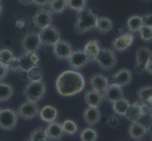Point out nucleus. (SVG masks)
<instances>
[{
  "label": "nucleus",
  "instance_id": "obj_18",
  "mask_svg": "<svg viewBox=\"0 0 152 141\" xmlns=\"http://www.w3.org/2000/svg\"><path fill=\"white\" fill-rule=\"evenodd\" d=\"M83 119L89 126H94L97 124L101 119V111L99 107H92L88 106L84 112H83Z\"/></svg>",
  "mask_w": 152,
  "mask_h": 141
},
{
  "label": "nucleus",
  "instance_id": "obj_32",
  "mask_svg": "<svg viewBox=\"0 0 152 141\" xmlns=\"http://www.w3.org/2000/svg\"><path fill=\"white\" fill-rule=\"evenodd\" d=\"M49 7L52 13H61L67 8V0H51Z\"/></svg>",
  "mask_w": 152,
  "mask_h": 141
},
{
  "label": "nucleus",
  "instance_id": "obj_8",
  "mask_svg": "<svg viewBox=\"0 0 152 141\" xmlns=\"http://www.w3.org/2000/svg\"><path fill=\"white\" fill-rule=\"evenodd\" d=\"M38 34L42 44L45 46H54L61 40L60 31L52 25L41 29Z\"/></svg>",
  "mask_w": 152,
  "mask_h": 141
},
{
  "label": "nucleus",
  "instance_id": "obj_35",
  "mask_svg": "<svg viewBox=\"0 0 152 141\" xmlns=\"http://www.w3.org/2000/svg\"><path fill=\"white\" fill-rule=\"evenodd\" d=\"M28 137L33 141H50L48 137H45V129H43L42 127L34 129L33 131L30 133Z\"/></svg>",
  "mask_w": 152,
  "mask_h": 141
},
{
  "label": "nucleus",
  "instance_id": "obj_31",
  "mask_svg": "<svg viewBox=\"0 0 152 141\" xmlns=\"http://www.w3.org/2000/svg\"><path fill=\"white\" fill-rule=\"evenodd\" d=\"M14 57L15 56L12 49L5 48V49L0 50V63L1 64L8 67L12 62Z\"/></svg>",
  "mask_w": 152,
  "mask_h": 141
},
{
  "label": "nucleus",
  "instance_id": "obj_41",
  "mask_svg": "<svg viewBox=\"0 0 152 141\" xmlns=\"http://www.w3.org/2000/svg\"><path fill=\"white\" fill-rule=\"evenodd\" d=\"M51 0H34V3L38 7H45L46 5H49Z\"/></svg>",
  "mask_w": 152,
  "mask_h": 141
},
{
  "label": "nucleus",
  "instance_id": "obj_21",
  "mask_svg": "<svg viewBox=\"0 0 152 141\" xmlns=\"http://www.w3.org/2000/svg\"><path fill=\"white\" fill-rule=\"evenodd\" d=\"M84 101L88 106L99 107L104 102L103 93L96 90H87L84 94Z\"/></svg>",
  "mask_w": 152,
  "mask_h": 141
},
{
  "label": "nucleus",
  "instance_id": "obj_27",
  "mask_svg": "<svg viewBox=\"0 0 152 141\" xmlns=\"http://www.w3.org/2000/svg\"><path fill=\"white\" fill-rule=\"evenodd\" d=\"M127 27L130 32H138L143 27V18L141 15H132L127 21Z\"/></svg>",
  "mask_w": 152,
  "mask_h": 141
},
{
  "label": "nucleus",
  "instance_id": "obj_12",
  "mask_svg": "<svg viewBox=\"0 0 152 141\" xmlns=\"http://www.w3.org/2000/svg\"><path fill=\"white\" fill-rule=\"evenodd\" d=\"M68 63L73 70H80L82 69L88 64V59L83 52V50H75L72 52L70 56L68 57Z\"/></svg>",
  "mask_w": 152,
  "mask_h": 141
},
{
  "label": "nucleus",
  "instance_id": "obj_28",
  "mask_svg": "<svg viewBox=\"0 0 152 141\" xmlns=\"http://www.w3.org/2000/svg\"><path fill=\"white\" fill-rule=\"evenodd\" d=\"M13 87L8 83L0 82V102H7L13 95Z\"/></svg>",
  "mask_w": 152,
  "mask_h": 141
},
{
  "label": "nucleus",
  "instance_id": "obj_7",
  "mask_svg": "<svg viewBox=\"0 0 152 141\" xmlns=\"http://www.w3.org/2000/svg\"><path fill=\"white\" fill-rule=\"evenodd\" d=\"M149 106L142 102H134L129 104V107L128 109L127 113H126L125 117L127 118L128 121L132 123L135 121H139L142 119L146 113H148Z\"/></svg>",
  "mask_w": 152,
  "mask_h": 141
},
{
  "label": "nucleus",
  "instance_id": "obj_46",
  "mask_svg": "<svg viewBox=\"0 0 152 141\" xmlns=\"http://www.w3.org/2000/svg\"><path fill=\"white\" fill-rule=\"evenodd\" d=\"M25 141H33V140H31L29 137H28V138H26V139H25Z\"/></svg>",
  "mask_w": 152,
  "mask_h": 141
},
{
  "label": "nucleus",
  "instance_id": "obj_19",
  "mask_svg": "<svg viewBox=\"0 0 152 141\" xmlns=\"http://www.w3.org/2000/svg\"><path fill=\"white\" fill-rule=\"evenodd\" d=\"M90 86L93 90L103 93L109 86V80L102 74H95L90 78Z\"/></svg>",
  "mask_w": 152,
  "mask_h": 141
},
{
  "label": "nucleus",
  "instance_id": "obj_20",
  "mask_svg": "<svg viewBox=\"0 0 152 141\" xmlns=\"http://www.w3.org/2000/svg\"><path fill=\"white\" fill-rule=\"evenodd\" d=\"M132 80V72L130 70L122 69L113 75V83L116 84L120 87L128 86Z\"/></svg>",
  "mask_w": 152,
  "mask_h": 141
},
{
  "label": "nucleus",
  "instance_id": "obj_2",
  "mask_svg": "<svg viewBox=\"0 0 152 141\" xmlns=\"http://www.w3.org/2000/svg\"><path fill=\"white\" fill-rule=\"evenodd\" d=\"M40 56L37 52H25L19 56H15L12 62L8 66L9 71L27 72L31 68L39 66Z\"/></svg>",
  "mask_w": 152,
  "mask_h": 141
},
{
  "label": "nucleus",
  "instance_id": "obj_9",
  "mask_svg": "<svg viewBox=\"0 0 152 141\" xmlns=\"http://www.w3.org/2000/svg\"><path fill=\"white\" fill-rule=\"evenodd\" d=\"M40 108L37 103L31 102L27 100L25 103H23L17 109L18 116L25 119V121H29V119H35L37 116H39Z\"/></svg>",
  "mask_w": 152,
  "mask_h": 141
},
{
  "label": "nucleus",
  "instance_id": "obj_22",
  "mask_svg": "<svg viewBox=\"0 0 152 141\" xmlns=\"http://www.w3.org/2000/svg\"><path fill=\"white\" fill-rule=\"evenodd\" d=\"M129 134L133 140H141L145 137L146 134V128L145 125L141 123L140 121L132 122L129 127Z\"/></svg>",
  "mask_w": 152,
  "mask_h": 141
},
{
  "label": "nucleus",
  "instance_id": "obj_3",
  "mask_svg": "<svg viewBox=\"0 0 152 141\" xmlns=\"http://www.w3.org/2000/svg\"><path fill=\"white\" fill-rule=\"evenodd\" d=\"M98 16L91 9L85 8L80 12H77V22L75 24V32L83 34L88 31L96 29V24Z\"/></svg>",
  "mask_w": 152,
  "mask_h": 141
},
{
  "label": "nucleus",
  "instance_id": "obj_6",
  "mask_svg": "<svg viewBox=\"0 0 152 141\" xmlns=\"http://www.w3.org/2000/svg\"><path fill=\"white\" fill-rule=\"evenodd\" d=\"M17 111L10 108L0 110V129L3 131H12L18 122Z\"/></svg>",
  "mask_w": 152,
  "mask_h": 141
},
{
  "label": "nucleus",
  "instance_id": "obj_5",
  "mask_svg": "<svg viewBox=\"0 0 152 141\" xmlns=\"http://www.w3.org/2000/svg\"><path fill=\"white\" fill-rule=\"evenodd\" d=\"M96 61L101 69L105 71H111L117 63V56L112 49L100 48Z\"/></svg>",
  "mask_w": 152,
  "mask_h": 141
},
{
  "label": "nucleus",
  "instance_id": "obj_23",
  "mask_svg": "<svg viewBox=\"0 0 152 141\" xmlns=\"http://www.w3.org/2000/svg\"><path fill=\"white\" fill-rule=\"evenodd\" d=\"M100 43L96 40H91L85 44L83 52L85 53L88 61H95L100 50Z\"/></svg>",
  "mask_w": 152,
  "mask_h": 141
},
{
  "label": "nucleus",
  "instance_id": "obj_48",
  "mask_svg": "<svg viewBox=\"0 0 152 141\" xmlns=\"http://www.w3.org/2000/svg\"><path fill=\"white\" fill-rule=\"evenodd\" d=\"M0 110H1V109H0Z\"/></svg>",
  "mask_w": 152,
  "mask_h": 141
},
{
  "label": "nucleus",
  "instance_id": "obj_10",
  "mask_svg": "<svg viewBox=\"0 0 152 141\" xmlns=\"http://www.w3.org/2000/svg\"><path fill=\"white\" fill-rule=\"evenodd\" d=\"M152 59V52L146 46H141L136 51V69L139 72H145L148 62Z\"/></svg>",
  "mask_w": 152,
  "mask_h": 141
},
{
  "label": "nucleus",
  "instance_id": "obj_16",
  "mask_svg": "<svg viewBox=\"0 0 152 141\" xmlns=\"http://www.w3.org/2000/svg\"><path fill=\"white\" fill-rule=\"evenodd\" d=\"M103 97L104 100H106L108 103H114L115 101L124 97V91L122 90V87L114 84V83L109 84L106 90L103 92Z\"/></svg>",
  "mask_w": 152,
  "mask_h": 141
},
{
  "label": "nucleus",
  "instance_id": "obj_39",
  "mask_svg": "<svg viewBox=\"0 0 152 141\" xmlns=\"http://www.w3.org/2000/svg\"><path fill=\"white\" fill-rule=\"evenodd\" d=\"M9 69L7 66H5L3 64L0 63V82H2L3 80H5L7 78L8 74H9Z\"/></svg>",
  "mask_w": 152,
  "mask_h": 141
},
{
  "label": "nucleus",
  "instance_id": "obj_1",
  "mask_svg": "<svg viewBox=\"0 0 152 141\" xmlns=\"http://www.w3.org/2000/svg\"><path fill=\"white\" fill-rule=\"evenodd\" d=\"M85 87V78L75 70L62 72L56 80L57 92L62 97H71L78 94Z\"/></svg>",
  "mask_w": 152,
  "mask_h": 141
},
{
  "label": "nucleus",
  "instance_id": "obj_36",
  "mask_svg": "<svg viewBox=\"0 0 152 141\" xmlns=\"http://www.w3.org/2000/svg\"><path fill=\"white\" fill-rule=\"evenodd\" d=\"M87 0H67V8L76 12H80L86 8Z\"/></svg>",
  "mask_w": 152,
  "mask_h": 141
},
{
  "label": "nucleus",
  "instance_id": "obj_38",
  "mask_svg": "<svg viewBox=\"0 0 152 141\" xmlns=\"http://www.w3.org/2000/svg\"><path fill=\"white\" fill-rule=\"evenodd\" d=\"M107 123L111 128H116L119 125V119L116 115H111L107 119Z\"/></svg>",
  "mask_w": 152,
  "mask_h": 141
},
{
  "label": "nucleus",
  "instance_id": "obj_30",
  "mask_svg": "<svg viewBox=\"0 0 152 141\" xmlns=\"http://www.w3.org/2000/svg\"><path fill=\"white\" fill-rule=\"evenodd\" d=\"M137 95L140 102L149 104L150 101L152 100V87L148 86L141 87L137 92Z\"/></svg>",
  "mask_w": 152,
  "mask_h": 141
},
{
  "label": "nucleus",
  "instance_id": "obj_25",
  "mask_svg": "<svg viewBox=\"0 0 152 141\" xmlns=\"http://www.w3.org/2000/svg\"><path fill=\"white\" fill-rule=\"evenodd\" d=\"M113 28V23L111 18L109 17H98L96 24V29L99 33H108Z\"/></svg>",
  "mask_w": 152,
  "mask_h": 141
},
{
  "label": "nucleus",
  "instance_id": "obj_24",
  "mask_svg": "<svg viewBox=\"0 0 152 141\" xmlns=\"http://www.w3.org/2000/svg\"><path fill=\"white\" fill-rule=\"evenodd\" d=\"M58 109L53 106H45L39 112V117L44 122L50 123L55 121L58 118Z\"/></svg>",
  "mask_w": 152,
  "mask_h": 141
},
{
  "label": "nucleus",
  "instance_id": "obj_43",
  "mask_svg": "<svg viewBox=\"0 0 152 141\" xmlns=\"http://www.w3.org/2000/svg\"><path fill=\"white\" fill-rule=\"evenodd\" d=\"M18 1L23 5H31L34 3V0H18Z\"/></svg>",
  "mask_w": 152,
  "mask_h": 141
},
{
  "label": "nucleus",
  "instance_id": "obj_44",
  "mask_svg": "<svg viewBox=\"0 0 152 141\" xmlns=\"http://www.w3.org/2000/svg\"><path fill=\"white\" fill-rule=\"evenodd\" d=\"M148 113H149V117H150V119L152 121V106L149 107V110H148Z\"/></svg>",
  "mask_w": 152,
  "mask_h": 141
},
{
  "label": "nucleus",
  "instance_id": "obj_40",
  "mask_svg": "<svg viewBox=\"0 0 152 141\" xmlns=\"http://www.w3.org/2000/svg\"><path fill=\"white\" fill-rule=\"evenodd\" d=\"M142 18H143V25H148V27H152V12L145 14L144 16H142Z\"/></svg>",
  "mask_w": 152,
  "mask_h": 141
},
{
  "label": "nucleus",
  "instance_id": "obj_33",
  "mask_svg": "<svg viewBox=\"0 0 152 141\" xmlns=\"http://www.w3.org/2000/svg\"><path fill=\"white\" fill-rule=\"evenodd\" d=\"M61 127L64 134H68V135L75 134L78 130L77 125L72 119H66V121H64L61 123Z\"/></svg>",
  "mask_w": 152,
  "mask_h": 141
},
{
  "label": "nucleus",
  "instance_id": "obj_37",
  "mask_svg": "<svg viewBox=\"0 0 152 141\" xmlns=\"http://www.w3.org/2000/svg\"><path fill=\"white\" fill-rule=\"evenodd\" d=\"M140 37L144 41H149L152 40V27H148V25H144L139 29Z\"/></svg>",
  "mask_w": 152,
  "mask_h": 141
},
{
  "label": "nucleus",
  "instance_id": "obj_42",
  "mask_svg": "<svg viewBox=\"0 0 152 141\" xmlns=\"http://www.w3.org/2000/svg\"><path fill=\"white\" fill-rule=\"evenodd\" d=\"M145 72H148L149 74L152 75V59H151V60L148 62V66H146V70H145Z\"/></svg>",
  "mask_w": 152,
  "mask_h": 141
},
{
  "label": "nucleus",
  "instance_id": "obj_17",
  "mask_svg": "<svg viewBox=\"0 0 152 141\" xmlns=\"http://www.w3.org/2000/svg\"><path fill=\"white\" fill-rule=\"evenodd\" d=\"M45 137L52 141H58L64 137L61 124L56 121L48 123V125L45 129Z\"/></svg>",
  "mask_w": 152,
  "mask_h": 141
},
{
  "label": "nucleus",
  "instance_id": "obj_29",
  "mask_svg": "<svg viewBox=\"0 0 152 141\" xmlns=\"http://www.w3.org/2000/svg\"><path fill=\"white\" fill-rule=\"evenodd\" d=\"M44 71L40 66H35L27 72V78L28 82H36L43 80Z\"/></svg>",
  "mask_w": 152,
  "mask_h": 141
},
{
  "label": "nucleus",
  "instance_id": "obj_45",
  "mask_svg": "<svg viewBox=\"0 0 152 141\" xmlns=\"http://www.w3.org/2000/svg\"><path fill=\"white\" fill-rule=\"evenodd\" d=\"M2 12H3V8H2V6H1V4H0V14L2 13Z\"/></svg>",
  "mask_w": 152,
  "mask_h": 141
},
{
  "label": "nucleus",
  "instance_id": "obj_4",
  "mask_svg": "<svg viewBox=\"0 0 152 141\" xmlns=\"http://www.w3.org/2000/svg\"><path fill=\"white\" fill-rule=\"evenodd\" d=\"M46 93V85L44 80L28 82L24 90V95L27 100L37 103L43 99Z\"/></svg>",
  "mask_w": 152,
  "mask_h": 141
},
{
  "label": "nucleus",
  "instance_id": "obj_34",
  "mask_svg": "<svg viewBox=\"0 0 152 141\" xmlns=\"http://www.w3.org/2000/svg\"><path fill=\"white\" fill-rule=\"evenodd\" d=\"M98 134L95 129L85 128L80 133V141H96Z\"/></svg>",
  "mask_w": 152,
  "mask_h": 141
},
{
  "label": "nucleus",
  "instance_id": "obj_15",
  "mask_svg": "<svg viewBox=\"0 0 152 141\" xmlns=\"http://www.w3.org/2000/svg\"><path fill=\"white\" fill-rule=\"evenodd\" d=\"M134 41V36L132 33H125L123 35H120L115 39L112 46L114 51L116 52H123L126 51L129 47L132 45Z\"/></svg>",
  "mask_w": 152,
  "mask_h": 141
},
{
  "label": "nucleus",
  "instance_id": "obj_13",
  "mask_svg": "<svg viewBox=\"0 0 152 141\" xmlns=\"http://www.w3.org/2000/svg\"><path fill=\"white\" fill-rule=\"evenodd\" d=\"M32 21L36 27L39 29H43L46 27L51 25L52 22V12L50 10L41 9L35 12L32 17Z\"/></svg>",
  "mask_w": 152,
  "mask_h": 141
},
{
  "label": "nucleus",
  "instance_id": "obj_14",
  "mask_svg": "<svg viewBox=\"0 0 152 141\" xmlns=\"http://www.w3.org/2000/svg\"><path fill=\"white\" fill-rule=\"evenodd\" d=\"M73 50L72 45L66 40H60L58 43L53 46V55L56 59L64 60L67 59L72 54Z\"/></svg>",
  "mask_w": 152,
  "mask_h": 141
},
{
  "label": "nucleus",
  "instance_id": "obj_26",
  "mask_svg": "<svg viewBox=\"0 0 152 141\" xmlns=\"http://www.w3.org/2000/svg\"><path fill=\"white\" fill-rule=\"evenodd\" d=\"M129 104L130 103L129 102V100H127V99H125L123 97L121 99H119V100L115 101L114 103H113V110L115 114L118 115V116L125 117V115L129 107Z\"/></svg>",
  "mask_w": 152,
  "mask_h": 141
},
{
  "label": "nucleus",
  "instance_id": "obj_47",
  "mask_svg": "<svg viewBox=\"0 0 152 141\" xmlns=\"http://www.w3.org/2000/svg\"><path fill=\"white\" fill-rule=\"evenodd\" d=\"M1 1H2V0H0V2H1Z\"/></svg>",
  "mask_w": 152,
  "mask_h": 141
},
{
  "label": "nucleus",
  "instance_id": "obj_11",
  "mask_svg": "<svg viewBox=\"0 0 152 141\" xmlns=\"http://www.w3.org/2000/svg\"><path fill=\"white\" fill-rule=\"evenodd\" d=\"M41 40L38 33L28 32L24 36L22 40V46L25 52H37L41 48Z\"/></svg>",
  "mask_w": 152,
  "mask_h": 141
}]
</instances>
